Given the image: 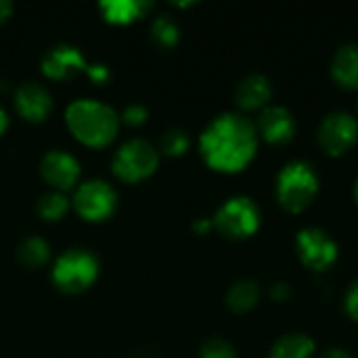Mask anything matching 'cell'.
<instances>
[{"label": "cell", "instance_id": "32", "mask_svg": "<svg viewBox=\"0 0 358 358\" xmlns=\"http://www.w3.org/2000/svg\"><path fill=\"white\" fill-rule=\"evenodd\" d=\"M355 199H357V203H358V178H357V182H355Z\"/></svg>", "mask_w": 358, "mask_h": 358}, {"label": "cell", "instance_id": "22", "mask_svg": "<svg viewBox=\"0 0 358 358\" xmlns=\"http://www.w3.org/2000/svg\"><path fill=\"white\" fill-rule=\"evenodd\" d=\"M191 147V138H189V132L182 130V128H168L164 134H162V141H159V151L166 153L168 157H180L189 151Z\"/></svg>", "mask_w": 358, "mask_h": 358}, {"label": "cell", "instance_id": "8", "mask_svg": "<svg viewBox=\"0 0 358 358\" xmlns=\"http://www.w3.org/2000/svg\"><path fill=\"white\" fill-rule=\"evenodd\" d=\"M296 252L304 266L323 273L336 264L340 248L336 239L321 227H306L296 235Z\"/></svg>", "mask_w": 358, "mask_h": 358}, {"label": "cell", "instance_id": "3", "mask_svg": "<svg viewBox=\"0 0 358 358\" xmlns=\"http://www.w3.org/2000/svg\"><path fill=\"white\" fill-rule=\"evenodd\" d=\"M275 193L283 210L292 214H302L308 210L319 193V174L315 166L304 159L287 162L277 174Z\"/></svg>", "mask_w": 358, "mask_h": 358}, {"label": "cell", "instance_id": "14", "mask_svg": "<svg viewBox=\"0 0 358 358\" xmlns=\"http://www.w3.org/2000/svg\"><path fill=\"white\" fill-rule=\"evenodd\" d=\"M273 82L262 73L245 76L235 88V103L241 111H262L271 105Z\"/></svg>", "mask_w": 358, "mask_h": 358}, {"label": "cell", "instance_id": "13", "mask_svg": "<svg viewBox=\"0 0 358 358\" xmlns=\"http://www.w3.org/2000/svg\"><path fill=\"white\" fill-rule=\"evenodd\" d=\"M15 109L27 122H44L52 109V96L42 84L25 82L15 92Z\"/></svg>", "mask_w": 358, "mask_h": 358}, {"label": "cell", "instance_id": "16", "mask_svg": "<svg viewBox=\"0 0 358 358\" xmlns=\"http://www.w3.org/2000/svg\"><path fill=\"white\" fill-rule=\"evenodd\" d=\"M153 4L145 2V0H107L99 4L101 15L105 17L107 23L113 25H126L132 23L141 17L147 15V10H151Z\"/></svg>", "mask_w": 358, "mask_h": 358}, {"label": "cell", "instance_id": "12", "mask_svg": "<svg viewBox=\"0 0 358 358\" xmlns=\"http://www.w3.org/2000/svg\"><path fill=\"white\" fill-rule=\"evenodd\" d=\"M86 69H88V63H86L84 55L80 52V48H76L71 44L52 46L42 57V73L57 82L71 80Z\"/></svg>", "mask_w": 358, "mask_h": 358}, {"label": "cell", "instance_id": "30", "mask_svg": "<svg viewBox=\"0 0 358 358\" xmlns=\"http://www.w3.org/2000/svg\"><path fill=\"white\" fill-rule=\"evenodd\" d=\"M13 13V4L8 0H0V23H4Z\"/></svg>", "mask_w": 358, "mask_h": 358}, {"label": "cell", "instance_id": "15", "mask_svg": "<svg viewBox=\"0 0 358 358\" xmlns=\"http://www.w3.org/2000/svg\"><path fill=\"white\" fill-rule=\"evenodd\" d=\"M329 71L340 88L358 90V44L350 42L340 46L331 59Z\"/></svg>", "mask_w": 358, "mask_h": 358}, {"label": "cell", "instance_id": "20", "mask_svg": "<svg viewBox=\"0 0 358 358\" xmlns=\"http://www.w3.org/2000/svg\"><path fill=\"white\" fill-rule=\"evenodd\" d=\"M69 203H71V201L67 199V195H65V193L48 191V193H44V195L38 199L36 210H38V214H40V218H42V220L57 222V220H61V218L67 214Z\"/></svg>", "mask_w": 358, "mask_h": 358}, {"label": "cell", "instance_id": "23", "mask_svg": "<svg viewBox=\"0 0 358 358\" xmlns=\"http://www.w3.org/2000/svg\"><path fill=\"white\" fill-rule=\"evenodd\" d=\"M199 358H237V352L231 342L222 338H212L201 346Z\"/></svg>", "mask_w": 358, "mask_h": 358}, {"label": "cell", "instance_id": "18", "mask_svg": "<svg viewBox=\"0 0 358 358\" xmlns=\"http://www.w3.org/2000/svg\"><path fill=\"white\" fill-rule=\"evenodd\" d=\"M315 357V342L306 336V334H300V331H294V334H285L281 336L271 352L268 358H313Z\"/></svg>", "mask_w": 358, "mask_h": 358}, {"label": "cell", "instance_id": "21", "mask_svg": "<svg viewBox=\"0 0 358 358\" xmlns=\"http://www.w3.org/2000/svg\"><path fill=\"white\" fill-rule=\"evenodd\" d=\"M180 38V29L178 23L170 17V15H159L153 19L151 23V40L159 46V48H172Z\"/></svg>", "mask_w": 358, "mask_h": 358}, {"label": "cell", "instance_id": "7", "mask_svg": "<svg viewBox=\"0 0 358 358\" xmlns=\"http://www.w3.org/2000/svg\"><path fill=\"white\" fill-rule=\"evenodd\" d=\"M71 206L78 212V216H82L84 220L101 222V220H107L115 212L117 193L107 180L92 178V180L82 182L76 189Z\"/></svg>", "mask_w": 358, "mask_h": 358}, {"label": "cell", "instance_id": "25", "mask_svg": "<svg viewBox=\"0 0 358 358\" xmlns=\"http://www.w3.org/2000/svg\"><path fill=\"white\" fill-rule=\"evenodd\" d=\"M344 310L350 319L358 321V279L348 287L346 298H344Z\"/></svg>", "mask_w": 358, "mask_h": 358}, {"label": "cell", "instance_id": "5", "mask_svg": "<svg viewBox=\"0 0 358 358\" xmlns=\"http://www.w3.org/2000/svg\"><path fill=\"white\" fill-rule=\"evenodd\" d=\"M159 166V149L145 138L126 141L113 155V174L124 182H141L149 178Z\"/></svg>", "mask_w": 358, "mask_h": 358}, {"label": "cell", "instance_id": "11", "mask_svg": "<svg viewBox=\"0 0 358 358\" xmlns=\"http://www.w3.org/2000/svg\"><path fill=\"white\" fill-rule=\"evenodd\" d=\"M258 136H262L271 145H287L296 136V117L283 105H268L260 111L254 122Z\"/></svg>", "mask_w": 358, "mask_h": 358}, {"label": "cell", "instance_id": "28", "mask_svg": "<svg viewBox=\"0 0 358 358\" xmlns=\"http://www.w3.org/2000/svg\"><path fill=\"white\" fill-rule=\"evenodd\" d=\"M321 358H352V355L342 346H331L325 352H321Z\"/></svg>", "mask_w": 358, "mask_h": 358}, {"label": "cell", "instance_id": "10", "mask_svg": "<svg viewBox=\"0 0 358 358\" xmlns=\"http://www.w3.org/2000/svg\"><path fill=\"white\" fill-rule=\"evenodd\" d=\"M40 174L52 191L67 193L80 180V164L71 153L55 149L42 157Z\"/></svg>", "mask_w": 358, "mask_h": 358}, {"label": "cell", "instance_id": "26", "mask_svg": "<svg viewBox=\"0 0 358 358\" xmlns=\"http://www.w3.org/2000/svg\"><path fill=\"white\" fill-rule=\"evenodd\" d=\"M268 294H271L273 302H287L292 298V287L285 281H277V283L271 285V292Z\"/></svg>", "mask_w": 358, "mask_h": 358}, {"label": "cell", "instance_id": "24", "mask_svg": "<svg viewBox=\"0 0 358 358\" xmlns=\"http://www.w3.org/2000/svg\"><path fill=\"white\" fill-rule=\"evenodd\" d=\"M147 117H149V111L143 107V105H128L124 111H122V115H120V122H124L126 126H143L145 122H147Z\"/></svg>", "mask_w": 358, "mask_h": 358}, {"label": "cell", "instance_id": "2", "mask_svg": "<svg viewBox=\"0 0 358 358\" xmlns=\"http://www.w3.org/2000/svg\"><path fill=\"white\" fill-rule=\"evenodd\" d=\"M69 132L86 147H107L120 130V115L96 99H78L65 111Z\"/></svg>", "mask_w": 358, "mask_h": 358}, {"label": "cell", "instance_id": "29", "mask_svg": "<svg viewBox=\"0 0 358 358\" xmlns=\"http://www.w3.org/2000/svg\"><path fill=\"white\" fill-rule=\"evenodd\" d=\"M210 229H214V224H212L210 218H199V220H195V224H193V231L199 233V235H206Z\"/></svg>", "mask_w": 358, "mask_h": 358}, {"label": "cell", "instance_id": "6", "mask_svg": "<svg viewBox=\"0 0 358 358\" xmlns=\"http://www.w3.org/2000/svg\"><path fill=\"white\" fill-rule=\"evenodd\" d=\"M260 208L252 197L235 195L227 199L214 214V229L227 239H248L260 229Z\"/></svg>", "mask_w": 358, "mask_h": 358}, {"label": "cell", "instance_id": "17", "mask_svg": "<svg viewBox=\"0 0 358 358\" xmlns=\"http://www.w3.org/2000/svg\"><path fill=\"white\" fill-rule=\"evenodd\" d=\"M260 285L254 279H241L237 283H233L227 292V306L235 313V315H245L252 308H256V304L260 302Z\"/></svg>", "mask_w": 358, "mask_h": 358}, {"label": "cell", "instance_id": "1", "mask_svg": "<svg viewBox=\"0 0 358 358\" xmlns=\"http://www.w3.org/2000/svg\"><path fill=\"white\" fill-rule=\"evenodd\" d=\"M256 124L243 113H222L214 117L199 136V153L203 162L224 174L241 172L258 149Z\"/></svg>", "mask_w": 358, "mask_h": 358}, {"label": "cell", "instance_id": "4", "mask_svg": "<svg viewBox=\"0 0 358 358\" xmlns=\"http://www.w3.org/2000/svg\"><path fill=\"white\" fill-rule=\"evenodd\" d=\"M99 277V260L88 250H67L52 266V283L65 294H80L88 289Z\"/></svg>", "mask_w": 358, "mask_h": 358}, {"label": "cell", "instance_id": "19", "mask_svg": "<svg viewBox=\"0 0 358 358\" xmlns=\"http://www.w3.org/2000/svg\"><path fill=\"white\" fill-rule=\"evenodd\" d=\"M17 258L25 268H40L50 260V245L42 237H27L17 248Z\"/></svg>", "mask_w": 358, "mask_h": 358}, {"label": "cell", "instance_id": "9", "mask_svg": "<svg viewBox=\"0 0 358 358\" xmlns=\"http://www.w3.org/2000/svg\"><path fill=\"white\" fill-rule=\"evenodd\" d=\"M317 138L327 155H344L358 143V120L348 111H334L323 117Z\"/></svg>", "mask_w": 358, "mask_h": 358}, {"label": "cell", "instance_id": "31", "mask_svg": "<svg viewBox=\"0 0 358 358\" xmlns=\"http://www.w3.org/2000/svg\"><path fill=\"white\" fill-rule=\"evenodd\" d=\"M6 128H8V115H6V111L0 107V136L6 132Z\"/></svg>", "mask_w": 358, "mask_h": 358}, {"label": "cell", "instance_id": "27", "mask_svg": "<svg viewBox=\"0 0 358 358\" xmlns=\"http://www.w3.org/2000/svg\"><path fill=\"white\" fill-rule=\"evenodd\" d=\"M86 73L94 84H105L109 80V69L105 65H88Z\"/></svg>", "mask_w": 358, "mask_h": 358}]
</instances>
